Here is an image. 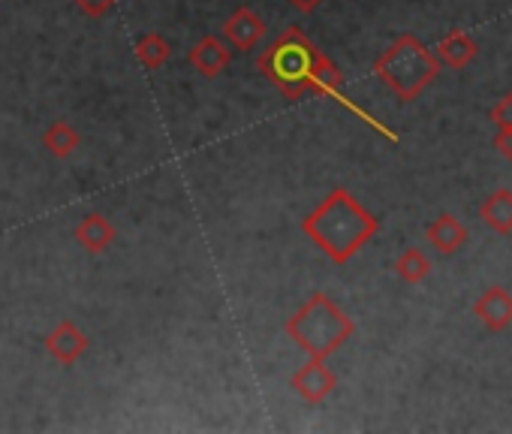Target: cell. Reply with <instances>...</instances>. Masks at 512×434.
<instances>
[{
    "instance_id": "6da1fadb",
    "label": "cell",
    "mask_w": 512,
    "mask_h": 434,
    "mask_svg": "<svg viewBox=\"0 0 512 434\" xmlns=\"http://www.w3.org/2000/svg\"><path fill=\"white\" fill-rule=\"evenodd\" d=\"M380 230L377 217L347 190L335 187L314 211L305 214L302 233L335 266H347Z\"/></svg>"
},
{
    "instance_id": "7a4b0ae2",
    "label": "cell",
    "mask_w": 512,
    "mask_h": 434,
    "mask_svg": "<svg viewBox=\"0 0 512 434\" xmlns=\"http://www.w3.org/2000/svg\"><path fill=\"white\" fill-rule=\"evenodd\" d=\"M284 332L311 359H329L332 353H338L356 335V323H353V317L329 293H320L317 290L284 323Z\"/></svg>"
},
{
    "instance_id": "3957f363",
    "label": "cell",
    "mask_w": 512,
    "mask_h": 434,
    "mask_svg": "<svg viewBox=\"0 0 512 434\" xmlns=\"http://www.w3.org/2000/svg\"><path fill=\"white\" fill-rule=\"evenodd\" d=\"M323 55L326 52L314 46L302 28H287L256 58V67L287 100H302L305 94H314V76Z\"/></svg>"
},
{
    "instance_id": "277c9868",
    "label": "cell",
    "mask_w": 512,
    "mask_h": 434,
    "mask_svg": "<svg viewBox=\"0 0 512 434\" xmlns=\"http://www.w3.org/2000/svg\"><path fill=\"white\" fill-rule=\"evenodd\" d=\"M371 70L401 103H413L425 94V88L437 82L440 61L416 34H401L374 61Z\"/></svg>"
},
{
    "instance_id": "5b68a950",
    "label": "cell",
    "mask_w": 512,
    "mask_h": 434,
    "mask_svg": "<svg viewBox=\"0 0 512 434\" xmlns=\"http://www.w3.org/2000/svg\"><path fill=\"white\" fill-rule=\"evenodd\" d=\"M290 386L305 404H323L338 389V374L326 365V359H311L293 374Z\"/></svg>"
},
{
    "instance_id": "8992f818",
    "label": "cell",
    "mask_w": 512,
    "mask_h": 434,
    "mask_svg": "<svg viewBox=\"0 0 512 434\" xmlns=\"http://www.w3.org/2000/svg\"><path fill=\"white\" fill-rule=\"evenodd\" d=\"M88 347H91V338H88L73 320H61V323L46 335V353H49L58 365H64V368L76 365V362L88 353Z\"/></svg>"
},
{
    "instance_id": "52a82bcc",
    "label": "cell",
    "mask_w": 512,
    "mask_h": 434,
    "mask_svg": "<svg viewBox=\"0 0 512 434\" xmlns=\"http://www.w3.org/2000/svg\"><path fill=\"white\" fill-rule=\"evenodd\" d=\"M263 37H266V22L256 16V10H250V7H238L223 22V40L235 52H253L256 46H260Z\"/></svg>"
},
{
    "instance_id": "ba28073f",
    "label": "cell",
    "mask_w": 512,
    "mask_h": 434,
    "mask_svg": "<svg viewBox=\"0 0 512 434\" xmlns=\"http://www.w3.org/2000/svg\"><path fill=\"white\" fill-rule=\"evenodd\" d=\"M187 61H190V67H193L199 76L217 79V76L232 64V46H229L226 40L214 37V34H205V37L187 52Z\"/></svg>"
},
{
    "instance_id": "9c48e42d",
    "label": "cell",
    "mask_w": 512,
    "mask_h": 434,
    "mask_svg": "<svg viewBox=\"0 0 512 434\" xmlns=\"http://www.w3.org/2000/svg\"><path fill=\"white\" fill-rule=\"evenodd\" d=\"M473 317H479V323L488 332L509 329L512 326V293L506 287H488L473 302Z\"/></svg>"
},
{
    "instance_id": "30bf717a",
    "label": "cell",
    "mask_w": 512,
    "mask_h": 434,
    "mask_svg": "<svg viewBox=\"0 0 512 434\" xmlns=\"http://www.w3.org/2000/svg\"><path fill=\"white\" fill-rule=\"evenodd\" d=\"M425 239H428V245H431L440 257H455V254L467 245L470 233H467V227L458 221L455 214L443 211V214H437L434 221L425 227Z\"/></svg>"
},
{
    "instance_id": "8fae6325",
    "label": "cell",
    "mask_w": 512,
    "mask_h": 434,
    "mask_svg": "<svg viewBox=\"0 0 512 434\" xmlns=\"http://www.w3.org/2000/svg\"><path fill=\"white\" fill-rule=\"evenodd\" d=\"M76 242L88 251V254H94V257H100L103 251H109L112 248V242L118 239V233H115V227H112V221L106 214H100V211H91V214H85L82 221H79V227H76Z\"/></svg>"
},
{
    "instance_id": "7c38bea8",
    "label": "cell",
    "mask_w": 512,
    "mask_h": 434,
    "mask_svg": "<svg viewBox=\"0 0 512 434\" xmlns=\"http://www.w3.org/2000/svg\"><path fill=\"white\" fill-rule=\"evenodd\" d=\"M479 221L497 236H512V190L509 187H497L479 202Z\"/></svg>"
},
{
    "instance_id": "4fadbf2b",
    "label": "cell",
    "mask_w": 512,
    "mask_h": 434,
    "mask_svg": "<svg viewBox=\"0 0 512 434\" xmlns=\"http://www.w3.org/2000/svg\"><path fill=\"white\" fill-rule=\"evenodd\" d=\"M440 67H449V70H464L467 64H473V58L479 55V46L476 40L467 34V31H452L449 37H443L434 49Z\"/></svg>"
},
{
    "instance_id": "5bb4252c",
    "label": "cell",
    "mask_w": 512,
    "mask_h": 434,
    "mask_svg": "<svg viewBox=\"0 0 512 434\" xmlns=\"http://www.w3.org/2000/svg\"><path fill=\"white\" fill-rule=\"evenodd\" d=\"M79 145H82V136H79L76 127H70L67 121L49 124L46 133H43V148H46L52 157H58V160H70V157L79 151Z\"/></svg>"
},
{
    "instance_id": "9a60e30c",
    "label": "cell",
    "mask_w": 512,
    "mask_h": 434,
    "mask_svg": "<svg viewBox=\"0 0 512 434\" xmlns=\"http://www.w3.org/2000/svg\"><path fill=\"white\" fill-rule=\"evenodd\" d=\"M133 52H136V61H139L145 70H160V67L172 58V46H169V40H166L163 34H157V31H151V34L139 37Z\"/></svg>"
},
{
    "instance_id": "2e32d148",
    "label": "cell",
    "mask_w": 512,
    "mask_h": 434,
    "mask_svg": "<svg viewBox=\"0 0 512 434\" xmlns=\"http://www.w3.org/2000/svg\"><path fill=\"white\" fill-rule=\"evenodd\" d=\"M395 275L404 281V284H410V287H416V284H422L428 275H431V260L419 251V248H407V251H401V257L395 260Z\"/></svg>"
},
{
    "instance_id": "e0dca14e",
    "label": "cell",
    "mask_w": 512,
    "mask_h": 434,
    "mask_svg": "<svg viewBox=\"0 0 512 434\" xmlns=\"http://www.w3.org/2000/svg\"><path fill=\"white\" fill-rule=\"evenodd\" d=\"M488 118H491V124H497V130H512V91L503 94V97L491 106Z\"/></svg>"
},
{
    "instance_id": "ac0fdd59",
    "label": "cell",
    "mask_w": 512,
    "mask_h": 434,
    "mask_svg": "<svg viewBox=\"0 0 512 434\" xmlns=\"http://www.w3.org/2000/svg\"><path fill=\"white\" fill-rule=\"evenodd\" d=\"M73 4H76L85 16H91V19H103V16L115 7V0H73Z\"/></svg>"
},
{
    "instance_id": "d6986e66",
    "label": "cell",
    "mask_w": 512,
    "mask_h": 434,
    "mask_svg": "<svg viewBox=\"0 0 512 434\" xmlns=\"http://www.w3.org/2000/svg\"><path fill=\"white\" fill-rule=\"evenodd\" d=\"M494 148H497L500 157L512 160V130H497L494 133Z\"/></svg>"
},
{
    "instance_id": "ffe728a7",
    "label": "cell",
    "mask_w": 512,
    "mask_h": 434,
    "mask_svg": "<svg viewBox=\"0 0 512 434\" xmlns=\"http://www.w3.org/2000/svg\"><path fill=\"white\" fill-rule=\"evenodd\" d=\"M290 4L299 10V13H305V16H311L320 4H323V0H290Z\"/></svg>"
}]
</instances>
